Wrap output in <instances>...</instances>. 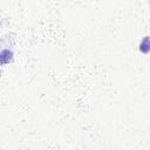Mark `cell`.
<instances>
[{
    "label": "cell",
    "mask_w": 150,
    "mask_h": 150,
    "mask_svg": "<svg viewBox=\"0 0 150 150\" xmlns=\"http://www.w3.org/2000/svg\"><path fill=\"white\" fill-rule=\"evenodd\" d=\"M138 49H139V52H142L144 54L150 52V36H144L143 38V40L139 43Z\"/></svg>",
    "instance_id": "cell-1"
}]
</instances>
